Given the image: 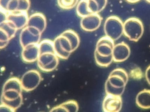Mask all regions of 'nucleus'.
Wrapping results in <instances>:
<instances>
[{"label":"nucleus","instance_id":"1","mask_svg":"<svg viewBox=\"0 0 150 112\" xmlns=\"http://www.w3.org/2000/svg\"><path fill=\"white\" fill-rule=\"evenodd\" d=\"M20 79L12 77L8 79L3 87L1 97L2 104L16 111L23 103V91Z\"/></svg>","mask_w":150,"mask_h":112},{"label":"nucleus","instance_id":"2","mask_svg":"<svg viewBox=\"0 0 150 112\" xmlns=\"http://www.w3.org/2000/svg\"><path fill=\"white\" fill-rule=\"evenodd\" d=\"M129 80L127 72L123 69L116 68L110 73L105 84L107 94L121 96Z\"/></svg>","mask_w":150,"mask_h":112},{"label":"nucleus","instance_id":"3","mask_svg":"<svg viewBox=\"0 0 150 112\" xmlns=\"http://www.w3.org/2000/svg\"><path fill=\"white\" fill-rule=\"evenodd\" d=\"M144 32L143 24L137 18H130L123 23V34L130 41L135 42L139 41Z\"/></svg>","mask_w":150,"mask_h":112},{"label":"nucleus","instance_id":"4","mask_svg":"<svg viewBox=\"0 0 150 112\" xmlns=\"http://www.w3.org/2000/svg\"><path fill=\"white\" fill-rule=\"evenodd\" d=\"M104 30L107 37L116 41L123 34V23L118 17L111 16L106 19Z\"/></svg>","mask_w":150,"mask_h":112},{"label":"nucleus","instance_id":"5","mask_svg":"<svg viewBox=\"0 0 150 112\" xmlns=\"http://www.w3.org/2000/svg\"><path fill=\"white\" fill-rule=\"evenodd\" d=\"M53 42L54 51L58 57L63 60L68 59L74 52L72 44L68 39L61 34Z\"/></svg>","mask_w":150,"mask_h":112},{"label":"nucleus","instance_id":"6","mask_svg":"<svg viewBox=\"0 0 150 112\" xmlns=\"http://www.w3.org/2000/svg\"><path fill=\"white\" fill-rule=\"evenodd\" d=\"M59 57L55 52H45L40 54L38 60L39 68L45 72L54 70L59 63Z\"/></svg>","mask_w":150,"mask_h":112},{"label":"nucleus","instance_id":"7","mask_svg":"<svg viewBox=\"0 0 150 112\" xmlns=\"http://www.w3.org/2000/svg\"><path fill=\"white\" fill-rule=\"evenodd\" d=\"M42 80L40 73L36 70H30L25 72L20 79L23 90L32 91L39 85Z\"/></svg>","mask_w":150,"mask_h":112},{"label":"nucleus","instance_id":"8","mask_svg":"<svg viewBox=\"0 0 150 112\" xmlns=\"http://www.w3.org/2000/svg\"><path fill=\"white\" fill-rule=\"evenodd\" d=\"M42 34L36 28L31 26H25L22 30L19 37L20 44L22 48L31 44H39Z\"/></svg>","mask_w":150,"mask_h":112},{"label":"nucleus","instance_id":"9","mask_svg":"<svg viewBox=\"0 0 150 112\" xmlns=\"http://www.w3.org/2000/svg\"><path fill=\"white\" fill-rule=\"evenodd\" d=\"M114 41L106 36L99 39L96 44L94 54L102 56H112Z\"/></svg>","mask_w":150,"mask_h":112},{"label":"nucleus","instance_id":"10","mask_svg":"<svg viewBox=\"0 0 150 112\" xmlns=\"http://www.w3.org/2000/svg\"><path fill=\"white\" fill-rule=\"evenodd\" d=\"M102 18L98 13H92L82 18L80 22L81 28L86 32H93L101 25Z\"/></svg>","mask_w":150,"mask_h":112},{"label":"nucleus","instance_id":"11","mask_svg":"<svg viewBox=\"0 0 150 112\" xmlns=\"http://www.w3.org/2000/svg\"><path fill=\"white\" fill-rule=\"evenodd\" d=\"M121 96L107 94L103 100L102 109L105 112H119L122 107Z\"/></svg>","mask_w":150,"mask_h":112},{"label":"nucleus","instance_id":"12","mask_svg":"<svg viewBox=\"0 0 150 112\" xmlns=\"http://www.w3.org/2000/svg\"><path fill=\"white\" fill-rule=\"evenodd\" d=\"M130 54V47L124 42L115 45L112 52L114 61L122 62L129 57Z\"/></svg>","mask_w":150,"mask_h":112},{"label":"nucleus","instance_id":"13","mask_svg":"<svg viewBox=\"0 0 150 112\" xmlns=\"http://www.w3.org/2000/svg\"><path fill=\"white\" fill-rule=\"evenodd\" d=\"M38 44H31L23 47L21 55L24 61L31 63L38 60L40 54Z\"/></svg>","mask_w":150,"mask_h":112},{"label":"nucleus","instance_id":"14","mask_svg":"<svg viewBox=\"0 0 150 112\" xmlns=\"http://www.w3.org/2000/svg\"><path fill=\"white\" fill-rule=\"evenodd\" d=\"M29 17L27 12L16 11L8 14L7 20L11 22L19 30L23 29L27 25Z\"/></svg>","mask_w":150,"mask_h":112},{"label":"nucleus","instance_id":"15","mask_svg":"<svg viewBox=\"0 0 150 112\" xmlns=\"http://www.w3.org/2000/svg\"><path fill=\"white\" fill-rule=\"evenodd\" d=\"M47 22L44 14L40 12L34 13L30 16L26 26L36 28L43 33L46 29Z\"/></svg>","mask_w":150,"mask_h":112},{"label":"nucleus","instance_id":"16","mask_svg":"<svg viewBox=\"0 0 150 112\" xmlns=\"http://www.w3.org/2000/svg\"><path fill=\"white\" fill-rule=\"evenodd\" d=\"M136 103L142 109H150V90L144 89L140 92L137 96Z\"/></svg>","mask_w":150,"mask_h":112},{"label":"nucleus","instance_id":"17","mask_svg":"<svg viewBox=\"0 0 150 112\" xmlns=\"http://www.w3.org/2000/svg\"><path fill=\"white\" fill-rule=\"evenodd\" d=\"M78 110V104L75 100H71L53 107L50 112H77Z\"/></svg>","mask_w":150,"mask_h":112},{"label":"nucleus","instance_id":"18","mask_svg":"<svg viewBox=\"0 0 150 112\" xmlns=\"http://www.w3.org/2000/svg\"><path fill=\"white\" fill-rule=\"evenodd\" d=\"M62 34L67 37L72 44L74 52L76 51L79 45L80 39L77 33L72 30H67Z\"/></svg>","mask_w":150,"mask_h":112},{"label":"nucleus","instance_id":"19","mask_svg":"<svg viewBox=\"0 0 150 112\" xmlns=\"http://www.w3.org/2000/svg\"><path fill=\"white\" fill-rule=\"evenodd\" d=\"M77 14L81 18L86 16L92 14L88 7L87 0H80L78 3L76 8Z\"/></svg>","mask_w":150,"mask_h":112},{"label":"nucleus","instance_id":"20","mask_svg":"<svg viewBox=\"0 0 150 112\" xmlns=\"http://www.w3.org/2000/svg\"><path fill=\"white\" fill-rule=\"evenodd\" d=\"M40 54L45 52H55L53 41L50 39H44L39 43Z\"/></svg>","mask_w":150,"mask_h":112},{"label":"nucleus","instance_id":"21","mask_svg":"<svg viewBox=\"0 0 150 112\" xmlns=\"http://www.w3.org/2000/svg\"><path fill=\"white\" fill-rule=\"evenodd\" d=\"M0 27L6 32L10 39L15 37L17 31L18 30L16 26L8 20L5 21Z\"/></svg>","mask_w":150,"mask_h":112},{"label":"nucleus","instance_id":"22","mask_svg":"<svg viewBox=\"0 0 150 112\" xmlns=\"http://www.w3.org/2000/svg\"><path fill=\"white\" fill-rule=\"evenodd\" d=\"M79 0H57L60 8L64 10H70L76 6Z\"/></svg>","mask_w":150,"mask_h":112},{"label":"nucleus","instance_id":"23","mask_svg":"<svg viewBox=\"0 0 150 112\" xmlns=\"http://www.w3.org/2000/svg\"><path fill=\"white\" fill-rule=\"evenodd\" d=\"M96 63L99 66L103 67H107L111 64L113 60V56H102L94 54Z\"/></svg>","mask_w":150,"mask_h":112},{"label":"nucleus","instance_id":"24","mask_svg":"<svg viewBox=\"0 0 150 112\" xmlns=\"http://www.w3.org/2000/svg\"><path fill=\"white\" fill-rule=\"evenodd\" d=\"M18 4L16 11L28 12L30 7V0H18Z\"/></svg>","mask_w":150,"mask_h":112},{"label":"nucleus","instance_id":"25","mask_svg":"<svg viewBox=\"0 0 150 112\" xmlns=\"http://www.w3.org/2000/svg\"><path fill=\"white\" fill-rule=\"evenodd\" d=\"M10 40L8 34L0 27V49L6 47Z\"/></svg>","mask_w":150,"mask_h":112},{"label":"nucleus","instance_id":"26","mask_svg":"<svg viewBox=\"0 0 150 112\" xmlns=\"http://www.w3.org/2000/svg\"><path fill=\"white\" fill-rule=\"evenodd\" d=\"M98 7L99 13L103 10L107 4L108 0H92Z\"/></svg>","mask_w":150,"mask_h":112},{"label":"nucleus","instance_id":"27","mask_svg":"<svg viewBox=\"0 0 150 112\" xmlns=\"http://www.w3.org/2000/svg\"><path fill=\"white\" fill-rule=\"evenodd\" d=\"M8 15L7 11L0 8V27L5 21H7Z\"/></svg>","mask_w":150,"mask_h":112},{"label":"nucleus","instance_id":"28","mask_svg":"<svg viewBox=\"0 0 150 112\" xmlns=\"http://www.w3.org/2000/svg\"><path fill=\"white\" fill-rule=\"evenodd\" d=\"M15 111H16L4 104H1L0 105V112H14Z\"/></svg>","mask_w":150,"mask_h":112},{"label":"nucleus","instance_id":"29","mask_svg":"<svg viewBox=\"0 0 150 112\" xmlns=\"http://www.w3.org/2000/svg\"><path fill=\"white\" fill-rule=\"evenodd\" d=\"M11 0H0V8L7 11L8 4Z\"/></svg>","mask_w":150,"mask_h":112},{"label":"nucleus","instance_id":"30","mask_svg":"<svg viewBox=\"0 0 150 112\" xmlns=\"http://www.w3.org/2000/svg\"><path fill=\"white\" fill-rule=\"evenodd\" d=\"M145 77L147 82L150 85V65L148 67L145 71Z\"/></svg>","mask_w":150,"mask_h":112},{"label":"nucleus","instance_id":"31","mask_svg":"<svg viewBox=\"0 0 150 112\" xmlns=\"http://www.w3.org/2000/svg\"><path fill=\"white\" fill-rule=\"evenodd\" d=\"M128 2L130 3H136L140 1L141 0H126Z\"/></svg>","mask_w":150,"mask_h":112},{"label":"nucleus","instance_id":"32","mask_svg":"<svg viewBox=\"0 0 150 112\" xmlns=\"http://www.w3.org/2000/svg\"><path fill=\"white\" fill-rule=\"evenodd\" d=\"M146 1L149 3H150V0H146Z\"/></svg>","mask_w":150,"mask_h":112}]
</instances>
